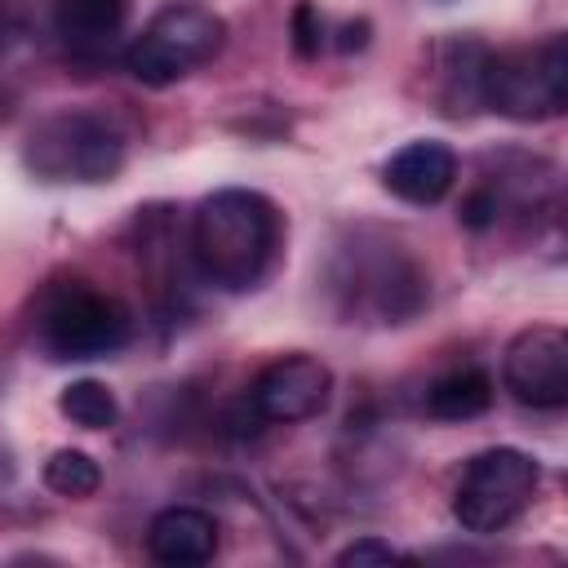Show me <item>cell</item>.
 I'll use <instances>...</instances> for the list:
<instances>
[{
    "mask_svg": "<svg viewBox=\"0 0 568 568\" xmlns=\"http://www.w3.org/2000/svg\"><path fill=\"white\" fill-rule=\"evenodd\" d=\"M280 248V209L248 186H222L191 213V257L217 288H253Z\"/></svg>",
    "mask_w": 568,
    "mask_h": 568,
    "instance_id": "cell-1",
    "label": "cell"
},
{
    "mask_svg": "<svg viewBox=\"0 0 568 568\" xmlns=\"http://www.w3.org/2000/svg\"><path fill=\"white\" fill-rule=\"evenodd\" d=\"M22 164L40 182H111L124 164V133L102 111H58L27 133Z\"/></svg>",
    "mask_w": 568,
    "mask_h": 568,
    "instance_id": "cell-2",
    "label": "cell"
},
{
    "mask_svg": "<svg viewBox=\"0 0 568 568\" xmlns=\"http://www.w3.org/2000/svg\"><path fill=\"white\" fill-rule=\"evenodd\" d=\"M226 44V22L222 13H213L209 4L195 0H173L164 9H155V18L142 27V36L129 40L124 49V67L133 80L164 89L173 80H182L186 71L213 62Z\"/></svg>",
    "mask_w": 568,
    "mask_h": 568,
    "instance_id": "cell-3",
    "label": "cell"
},
{
    "mask_svg": "<svg viewBox=\"0 0 568 568\" xmlns=\"http://www.w3.org/2000/svg\"><path fill=\"white\" fill-rule=\"evenodd\" d=\"M479 102L506 120H550L568 106V44L546 36L532 49L484 53Z\"/></svg>",
    "mask_w": 568,
    "mask_h": 568,
    "instance_id": "cell-4",
    "label": "cell"
},
{
    "mask_svg": "<svg viewBox=\"0 0 568 568\" xmlns=\"http://www.w3.org/2000/svg\"><path fill=\"white\" fill-rule=\"evenodd\" d=\"M541 466L519 448H484L466 462L453 488V519L466 532H501L537 493Z\"/></svg>",
    "mask_w": 568,
    "mask_h": 568,
    "instance_id": "cell-5",
    "label": "cell"
},
{
    "mask_svg": "<svg viewBox=\"0 0 568 568\" xmlns=\"http://www.w3.org/2000/svg\"><path fill=\"white\" fill-rule=\"evenodd\" d=\"M133 337V315L124 302L98 288H62L40 311V342L53 359H102Z\"/></svg>",
    "mask_w": 568,
    "mask_h": 568,
    "instance_id": "cell-6",
    "label": "cell"
},
{
    "mask_svg": "<svg viewBox=\"0 0 568 568\" xmlns=\"http://www.w3.org/2000/svg\"><path fill=\"white\" fill-rule=\"evenodd\" d=\"M501 382L528 408H564L568 404V333L559 324L519 328L501 355Z\"/></svg>",
    "mask_w": 568,
    "mask_h": 568,
    "instance_id": "cell-7",
    "label": "cell"
},
{
    "mask_svg": "<svg viewBox=\"0 0 568 568\" xmlns=\"http://www.w3.org/2000/svg\"><path fill=\"white\" fill-rule=\"evenodd\" d=\"M328 395H333V368L324 359H315V355L293 351V355L271 359L253 377L244 404L257 413V422H284V426H293V422L320 417L324 404H328Z\"/></svg>",
    "mask_w": 568,
    "mask_h": 568,
    "instance_id": "cell-8",
    "label": "cell"
},
{
    "mask_svg": "<svg viewBox=\"0 0 568 568\" xmlns=\"http://www.w3.org/2000/svg\"><path fill=\"white\" fill-rule=\"evenodd\" d=\"M382 182L390 195H399L404 204H435L453 191L457 182V155L448 142L439 138H417L408 146H399L386 169H382Z\"/></svg>",
    "mask_w": 568,
    "mask_h": 568,
    "instance_id": "cell-9",
    "label": "cell"
},
{
    "mask_svg": "<svg viewBox=\"0 0 568 568\" xmlns=\"http://www.w3.org/2000/svg\"><path fill=\"white\" fill-rule=\"evenodd\" d=\"M146 555L164 568H195L217 555V519L200 506H164L146 528Z\"/></svg>",
    "mask_w": 568,
    "mask_h": 568,
    "instance_id": "cell-10",
    "label": "cell"
},
{
    "mask_svg": "<svg viewBox=\"0 0 568 568\" xmlns=\"http://www.w3.org/2000/svg\"><path fill=\"white\" fill-rule=\"evenodd\" d=\"M129 18V0H53V31L80 58H102Z\"/></svg>",
    "mask_w": 568,
    "mask_h": 568,
    "instance_id": "cell-11",
    "label": "cell"
},
{
    "mask_svg": "<svg viewBox=\"0 0 568 568\" xmlns=\"http://www.w3.org/2000/svg\"><path fill=\"white\" fill-rule=\"evenodd\" d=\"M493 408V377L484 368H457L430 382L426 390V413L435 422H470Z\"/></svg>",
    "mask_w": 568,
    "mask_h": 568,
    "instance_id": "cell-12",
    "label": "cell"
},
{
    "mask_svg": "<svg viewBox=\"0 0 568 568\" xmlns=\"http://www.w3.org/2000/svg\"><path fill=\"white\" fill-rule=\"evenodd\" d=\"M58 413H62L67 422H75L80 430H111L115 417H120V404H115V395H111L106 382L80 377V382H71V386H62Z\"/></svg>",
    "mask_w": 568,
    "mask_h": 568,
    "instance_id": "cell-13",
    "label": "cell"
},
{
    "mask_svg": "<svg viewBox=\"0 0 568 568\" xmlns=\"http://www.w3.org/2000/svg\"><path fill=\"white\" fill-rule=\"evenodd\" d=\"M44 488H53L58 497H93L102 488V466L84 453V448H58L49 462H44Z\"/></svg>",
    "mask_w": 568,
    "mask_h": 568,
    "instance_id": "cell-14",
    "label": "cell"
},
{
    "mask_svg": "<svg viewBox=\"0 0 568 568\" xmlns=\"http://www.w3.org/2000/svg\"><path fill=\"white\" fill-rule=\"evenodd\" d=\"M288 36H293V53H297L302 62L320 58V49H324V40H328V27H324V13H320L315 0H297V4H293Z\"/></svg>",
    "mask_w": 568,
    "mask_h": 568,
    "instance_id": "cell-15",
    "label": "cell"
},
{
    "mask_svg": "<svg viewBox=\"0 0 568 568\" xmlns=\"http://www.w3.org/2000/svg\"><path fill=\"white\" fill-rule=\"evenodd\" d=\"M497 217H501V191H497L493 182L475 186V191L462 200V209H457V222H462L466 231H488V226H497Z\"/></svg>",
    "mask_w": 568,
    "mask_h": 568,
    "instance_id": "cell-16",
    "label": "cell"
},
{
    "mask_svg": "<svg viewBox=\"0 0 568 568\" xmlns=\"http://www.w3.org/2000/svg\"><path fill=\"white\" fill-rule=\"evenodd\" d=\"M395 559H408L399 546L382 541V537H355L351 546L337 550V564L342 568H368V564H395Z\"/></svg>",
    "mask_w": 568,
    "mask_h": 568,
    "instance_id": "cell-17",
    "label": "cell"
},
{
    "mask_svg": "<svg viewBox=\"0 0 568 568\" xmlns=\"http://www.w3.org/2000/svg\"><path fill=\"white\" fill-rule=\"evenodd\" d=\"M368 44V22L359 18V22H346L342 31H337V49L342 53H351V49H364Z\"/></svg>",
    "mask_w": 568,
    "mask_h": 568,
    "instance_id": "cell-18",
    "label": "cell"
}]
</instances>
